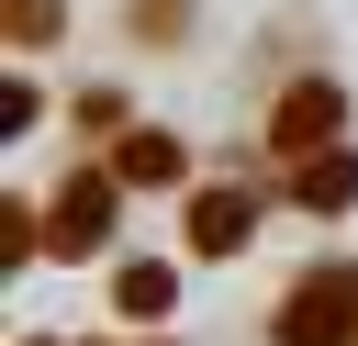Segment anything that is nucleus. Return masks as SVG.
<instances>
[{
	"label": "nucleus",
	"instance_id": "f257e3e1",
	"mask_svg": "<svg viewBox=\"0 0 358 346\" xmlns=\"http://www.w3.org/2000/svg\"><path fill=\"white\" fill-rule=\"evenodd\" d=\"M280 346H358V268H313L291 301H280Z\"/></svg>",
	"mask_w": 358,
	"mask_h": 346
},
{
	"label": "nucleus",
	"instance_id": "f03ea898",
	"mask_svg": "<svg viewBox=\"0 0 358 346\" xmlns=\"http://www.w3.org/2000/svg\"><path fill=\"white\" fill-rule=\"evenodd\" d=\"M336 134H347V89H336V78H291V89L268 100V156H280V167H291V156H324Z\"/></svg>",
	"mask_w": 358,
	"mask_h": 346
},
{
	"label": "nucleus",
	"instance_id": "7ed1b4c3",
	"mask_svg": "<svg viewBox=\"0 0 358 346\" xmlns=\"http://www.w3.org/2000/svg\"><path fill=\"white\" fill-rule=\"evenodd\" d=\"M112 212H123V179H112V167H78V179H56L45 246H56V257H90V246L112 234Z\"/></svg>",
	"mask_w": 358,
	"mask_h": 346
},
{
	"label": "nucleus",
	"instance_id": "20e7f679",
	"mask_svg": "<svg viewBox=\"0 0 358 346\" xmlns=\"http://www.w3.org/2000/svg\"><path fill=\"white\" fill-rule=\"evenodd\" d=\"M280 201H291V212H347V201H358V156H347V145H324V156H291Z\"/></svg>",
	"mask_w": 358,
	"mask_h": 346
},
{
	"label": "nucleus",
	"instance_id": "39448f33",
	"mask_svg": "<svg viewBox=\"0 0 358 346\" xmlns=\"http://www.w3.org/2000/svg\"><path fill=\"white\" fill-rule=\"evenodd\" d=\"M257 234V190H190V257H235Z\"/></svg>",
	"mask_w": 358,
	"mask_h": 346
},
{
	"label": "nucleus",
	"instance_id": "423d86ee",
	"mask_svg": "<svg viewBox=\"0 0 358 346\" xmlns=\"http://www.w3.org/2000/svg\"><path fill=\"white\" fill-rule=\"evenodd\" d=\"M179 167H190L179 134H123V145H112V179H123V190H168Z\"/></svg>",
	"mask_w": 358,
	"mask_h": 346
},
{
	"label": "nucleus",
	"instance_id": "0eeeda50",
	"mask_svg": "<svg viewBox=\"0 0 358 346\" xmlns=\"http://www.w3.org/2000/svg\"><path fill=\"white\" fill-rule=\"evenodd\" d=\"M112 301H123V313H134V324H157V313H168V301H179V279H168V268H157V257H134V268H123V279H112Z\"/></svg>",
	"mask_w": 358,
	"mask_h": 346
},
{
	"label": "nucleus",
	"instance_id": "6e6552de",
	"mask_svg": "<svg viewBox=\"0 0 358 346\" xmlns=\"http://www.w3.org/2000/svg\"><path fill=\"white\" fill-rule=\"evenodd\" d=\"M179 22H190V0H134V33L145 45H179Z\"/></svg>",
	"mask_w": 358,
	"mask_h": 346
},
{
	"label": "nucleus",
	"instance_id": "1a4fd4ad",
	"mask_svg": "<svg viewBox=\"0 0 358 346\" xmlns=\"http://www.w3.org/2000/svg\"><path fill=\"white\" fill-rule=\"evenodd\" d=\"M56 22H67V11H56V0H11V33H22V45H45V33H56Z\"/></svg>",
	"mask_w": 358,
	"mask_h": 346
}]
</instances>
